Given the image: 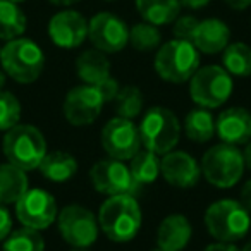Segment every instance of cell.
Masks as SVG:
<instances>
[{
	"instance_id": "6da1fadb",
	"label": "cell",
	"mask_w": 251,
	"mask_h": 251,
	"mask_svg": "<svg viewBox=\"0 0 251 251\" xmlns=\"http://www.w3.org/2000/svg\"><path fill=\"white\" fill-rule=\"evenodd\" d=\"M98 227L114 243L134 239L141 227V208L133 195H115L107 198L98 210Z\"/></svg>"
},
{
	"instance_id": "7a4b0ae2",
	"label": "cell",
	"mask_w": 251,
	"mask_h": 251,
	"mask_svg": "<svg viewBox=\"0 0 251 251\" xmlns=\"http://www.w3.org/2000/svg\"><path fill=\"white\" fill-rule=\"evenodd\" d=\"M2 69L9 77L21 84L35 83L45 67V53L38 43L29 38L9 40L0 53Z\"/></svg>"
},
{
	"instance_id": "3957f363",
	"label": "cell",
	"mask_w": 251,
	"mask_h": 251,
	"mask_svg": "<svg viewBox=\"0 0 251 251\" xmlns=\"http://www.w3.org/2000/svg\"><path fill=\"white\" fill-rule=\"evenodd\" d=\"M7 162L23 171H35L47 155V140L33 124H16L5 131L2 141Z\"/></svg>"
},
{
	"instance_id": "277c9868",
	"label": "cell",
	"mask_w": 251,
	"mask_h": 251,
	"mask_svg": "<svg viewBox=\"0 0 251 251\" xmlns=\"http://www.w3.org/2000/svg\"><path fill=\"white\" fill-rule=\"evenodd\" d=\"M205 227L213 239L236 243L250 232L251 213L236 200H219L206 208Z\"/></svg>"
},
{
	"instance_id": "5b68a950",
	"label": "cell",
	"mask_w": 251,
	"mask_h": 251,
	"mask_svg": "<svg viewBox=\"0 0 251 251\" xmlns=\"http://www.w3.org/2000/svg\"><path fill=\"white\" fill-rule=\"evenodd\" d=\"M153 67L155 73L167 83H186L198 71L200 52L191 42L174 38L158 47Z\"/></svg>"
},
{
	"instance_id": "8992f818",
	"label": "cell",
	"mask_w": 251,
	"mask_h": 251,
	"mask_svg": "<svg viewBox=\"0 0 251 251\" xmlns=\"http://www.w3.org/2000/svg\"><path fill=\"white\" fill-rule=\"evenodd\" d=\"M138 131L145 150L157 155L172 151L181 138V124L177 115L165 107H151L147 110L138 126Z\"/></svg>"
},
{
	"instance_id": "52a82bcc",
	"label": "cell",
	"mask_w": 251,
	"mask_h": 251,
	"mask_svg": "<svg viewBox=\"0 0 251 251\" xmlns=\"http://www.w3.org/2000/svg\"><path fill=\"white\" fill-rule=\"evenodd\" d=\"M201 172L212 186L229 189L241 181L244 174V158L239 147L229 143L213 145L201 158Z\"/></svg>"
},
{
	"instance_id": "ba28073f",
	"label": "cell",
	"mask_w": 251,
	"mask_h": 251,
	"mask_svg": "<svg viewBox=\"0 0 251 251\" xmlns=\"http://www.w3.org/2000/svg\"><path fill=\"white\" fill-rule=\"evenodd\" d=\"M232 76L220 66L198 67L189 79V95L203 108H219L232 95Z\"/></svg>"
},
{
	"instance_id": "9c48e42d",
	"label": "cell",
	"mask_w": 251,
	"mask_h": 251,
	"mask_svg": "<svg viewBox=\"0 0 251 251\" xmlns=\"http://www.w3.org/2000/svg\"><path fill=\"white\" fill-rule=\"evenodd\" d=\"M57 227L69 246L90 248L98 237V219L83 205H67L57 215Z\"/></svg>"
},
{
	"instance_id": "30bf717a",
	"label": "cell",
	"mask_w": 251,
	"mask_h": 251,
	"mask_svg": "<svg viewBox=\"0 0 251 251\" xmlns=\"http://www.w3.org/2000/svg\"><path fill=\"white\" fill-rule=\"evenodd\" d=\"M57 201L49 191L40 188L28 189L16 201V217L25 227L35 230L49 229L57 220Z\"/></svg>"
},
{
	"instance_id": "8fae6325",
	"label": "cell",
	"mask_w": 251,
	"mask_h": 251,
	"mask_svg": "<svg viewBox=\"0 0 251 251\" xmlns=\"http://www.w3.org/2000/svg\"><path fill=\"white\" fill-rule=\"evenodd\" d=\"M101 147L110 158L131 160L141 148L138 126L131 119L114 117L101 129Z\"/></svg>"
},
{
	"instance_id": "7c38bea8",
	"label": "cell",
	"mask_w": 251,
	"mask_h": 251,
	"mask_svg": "<svg viewBox=\"0 0 251 251\" xmlns=\"http://www.w3.org/2000/svg\"><path fill=\"white\" fill-rule=\"evenodd\" d=\"M88 38L97 50L117 53L129 43V28L112 12H98L88 21Z\"/></svg>"
},
{
	"instance_id": "4fadbf2b",
	"label": "cell",
	"mask_w": 251,
	"mask_h": 251,
	"mask_svg": "<svg viewBox=\"0 0 251 251\" xmlns=\"http://www.w3.org/2000/svg\"><path fill=\"white\" fill-rule=\"evenodd\" d=\"M103 103L105 101L97 86H91V84L74 86L67 91L64 98V117L73 126L93 124L101 114Z\"/></svg>"
},
{
	"instance_id": "5bb4252c",
	"label": "cell",
	"mask_w": 251,
	"mask_h": 251,
	"mask_svg": "<svg viewBox=\"0 0 251 251\" xmlns=\"http://www.w3.org/2000/svg\"><path fill=\"white\" fill-rule=\"evenodd\" d=\"M90 179L98 193L108 196L134 195V191L138 189V184L131 176L129 167H126L121 160H115V158L98 160L91 167Z\"/></svg>"
},
{
	"instance_id": "9a60e30c",
	"label": "cell",
	"mask_w": 251,
	"mask_h": 251,
	"mask_svg": "<svg viewBox=\"0 0 251 251\" xmlns=\"http://www.w3.org/2000/svg\"><path fill=\"white\" fill-rule=\"evenodd\" d=\"M49 36L59 49H77L88 38V21L81 12L66 9L53 14L49 21Z\"/></svg>"
},
{
	"instance_id": "2e32d148",
	"label": "cell",
	"mask_w": 251,
	"mask_h": 251,
	"mask_svg": "<svg viewBox=\"0 0 251 251\" xmlns=\"http://www.w3.org/2000/svg\"><path fill=\"white\" fill-rule=\"evenodd\" d=\"M160 174L167 184L179 189H189L198 184L201 167L188 151H169L160 160Z\"/></svg>"
},
{
	"instance_id": "e0dca14e",
	"label": "cell",
	"mask_w": 251,
	"mask_h": 251,
	"mask_svg": "<svg viewBox=\"0 0 251 251\" xmlns=\"http://www.w3.org/2000/svg\"><path fill=\"white\" fill-rule=\"evenodd\" d=\"M215 131L222 143L234 147L251 141V112L244 107H229L217 117Z\"/></svg>"
},
{
	"instance_id": "ac0fdd59",
	"label": "cell",
	"mask_w": 251,
	"mask_h": 251,
	"mask_svg": "<svg viewBox=\"0 0 251 251\" xmlns=\"http://www.w3.org/2000/svg\"><path fill=\"white\" fill-rule=\"evenodd\" d=\"M230 29L222 19L208 18L198 21V26L195 29L191 43L196 47V50L206 55L219 53L229 45Z\"/></svg>"
},
{
	"instance_id": "d6986e66",
	"label": "cell",
	"mask_w": 251,
	"mask_h": 251,
	"mask_svg": "<svg viewBox=\"0 0 251 251\" xmlns=\"http://www.w3.org/2000/svg\"><path fill=\"white\" fill-rule=\"evenodd\" d=\"M193 227L188 217L181 213L167 215L157 230V244L165 251H182L189 244Z\"/></svg>"
},
{
	"instance_id": "ffe728a7",
	"label": "cell",
	"mask_w": 251,
	"mask_h": 251,
	"mask_svg": "<svg viewBox=\"0 0 251 251\" xmlns=\"http://www.w3.org/2000/svg\"><path fill=\"white\" fill-rule=\"evenodd\" d=\"M76 73L84 84L97 86L110 76V60L107 59V53L97 49L84 50L76 60Z\"/></svg>"
},
{
	"instance_id": "44dd1931",
	"label": "cell",
	"mask_w": 251,
	"mask_h": 251,
	"mask_svg": "<svg viewBox=\"0 0 251 251\" xmlns=\"http://www.w3.org/2000/svg\"><path fill=\"white\" fill-rule=\"evenodd\" d=\"M29 189L26 171L14 164H0V205H16L19 198Z\"/></svg>"
},
{
	"instance_id": "7402d4cb",
	"label": "cell",
	"mask_w": 251,
	"mask_h": 251,
	"mask_svg": "<svg viewBox=\"0 0 251 251\" xmlns=\"http://www.w3.org/2000/svg\"><path fill=\"white\" fill-rule=\"evenodd\" d=\"M179 0H136V11L145 23L153 26L172 25L181 16Z\"/></svg>"
},
{
	"instance_id": "603a6c76",
	"label": "cell",
	"mask_w": 251,
	"mask_h": 251,
	"mask_svg": "<svg viewBox=\"0 0 251 251\" xmlns=\"http://www.w3.org/2000/svg\"><path fill=\"white\" fill-rule=\"evenodd\" d=\"M40 172L45 179L52 182H66L74 177L77 172V160L67 151H47L38 165Z\"/></svg>"
},
{
	"instance_id": "cb8c5ba5",
	"label": "cell",
	"mask_w": 251,
	"mask_h": 251,
	"mask_svg": "<svg viewBox=\"0 0 251 251\" xmlns=\"http://www.w3.org/2000/svg\"><path fill=\"white\" fill-rule=\"evenodd\" d=\"M26 16L18 4L0 0V40L19 38L26 31Z\"/></svg>"
},
{
	"instance_id": "d4e9b609",
	"label": "cell",
	"mask_w": 251,
	"mask_h": 251,
	"mask_svg": "<svg viewBox=\"0 0 251 251\" xmlns=\"http://www.w3.org/2000/svg\"><path fill=\"white\" fill-rule=\"evenodd\" d=\"M222 64L230 76L248 77L251 74V47L243 42L229 43L222 50Z\"/></svg>"
},
{
	"instance_id": "484cf974",
	"label": "cell",
	"mask_w": 251,
	"mask_h": 251,
	"mask_svg": "<svg viewBox=\"0 0 251 251\" xmlns=\"http://www.w3.org/2000/svg\"><path fill=\"white\" fill-rule=\"evenodd\" d=\"M184 133L191 141L206 143L215 134V121L208 108H195L184 119Z\"/></svg>"
},
{
	"instance_id": "4316f807",
	"label": "cell",
	"mask_w": 251,
	"mask_h": 251,
	"mask_svg": "<svg viewBox=\"0 0 251 251\" xmlns=\"http://www.w3.org/2000/svg\"><path fill=\"white\" fill-rule=\"evenodd\" d=\"M129 171L138 186L151 184L160 176V158L153 151L140 150L131 158Z\"/></svg>"
},
{
	"instance_id": "83f0119b",
	"label": "cell",
	"mask_w": 251,
	"mask_h": 251,
	"mask_svg": "<svg viewBox=\"0 0 251 251\" xmlns=\"http://www.w3.org/2000/svg\"><path fill=\"white\" fill-rule=\"evenodd\" d=\"M2 251H45V241L40 230L21 227L5 237Z\"/></svg>"
},
{
	"instance_id": "f1b7e54d",
	"label": "cell",
	"mask_w": 251,
	"mask_h": 251,
	"mask_svg": "<svg viewBox=\"0 0 251 251\" xmlns=\"http://www.w3.org/2000/svg\"><path fill=\"white\" fill-rule=\"evenodd\" d=\"M114 108L119 117L133 121L143 110V93H141V90L138 86L121 88L117 97L114 98Z\"/></svg>"
},
{
	"instance_id": "f546056e",
	"label": "cell",
	"mask_w": 251,
	"mask_h": 251,
	"mask_svg": "<svg viewBox=\"0 0 251 251\" xmlns=\"http://www.w3.org/2000/svg\"><path fill=\"white\" fill-rule=\"evenodd\" d=\"M129 43L138 52H153L162 45V33L150 23H138L129 29Z\"/></svg>"
},
{
	"instance_id": "4dcf8cb0",
	"label": "cell",
	"mask_w": 251,
	"mask_h": 251,
	"mask_svg": "<svg viewBox=\"0 0 251 251\" xmlns=\"http://www.w3.org/2000/svg\"><path fill=\"white\" fill-rule=\"evenodd\" d=\"M21 119V103L11 91L0 90V131H9L19 124Z\"/></svg>"
},
{
	"instance_id": "1f68e13d",
	"label": "cell",
	"mask_w": 251,
	"mask_h": 251,
	"mask_svg": "<svg viewBox=\"0 0 251 251\" xmlns=\"http://www.w3.org/2000/svg\"><path fill=\"white\" fill-rule=\"evenodd\" d=\"M196 26H198V19L195 16H179L174 21V28H172L174 38L191 42Z\"/></svg>"
},
{
	"instance_id": "d6a6232c",
	"label": "cell",
	"mask_w": 251,
	"mask_h": 251,
	"mask_svg": "<svg viewBox=\"0 0 251 251\" xmlns=\"http://www.w3.org/2000/svg\"><path fill=\"white\" fill-rule=\"evenodd\" d=\"M98 91H100L101 98H103V101L107 103V101H114V98L117 97L119 90H121V86H119V81L114 79L112 76H108L105 81H101L100 84H97Z\"/></svg>"
},
{
	"instance_id": "836d02e7",
	"label": "cell",
	"mask_w": 251,
	"mask_h": 251,
	"mask_svg": "<svg viewBox=\"0 0 251 251\" xmlns=\"http://www.w3.org/2000/svg\"><path fill=\"white\" fill-rule=\"evenodd\" d=\"M12 232V215L5 205H0V243Z\"/></svg>"
},
{
	"instance_id": "e575fe53",
	"label": "cell",
	"mask_w": 251,
	"mask_h": 251,
	"mask_svg": "<svg viewBox=\"0 0 251 251\" xmlns=\"http://www.w3.org/2000/svg\"><path fill=\"white\" fill-rule=\"evenodd\" d=\"M239 203L251 213V179L246 181V184L241 188V200Z\"/></svg>"
},
{
	"instance_id": "d590c367",
	"label": "cell",
	"mask_w": 251,
	"mask_h": 251,
	"mask_svg": "<svg viewBox=\"0 0 251 251\" xmlns=\"http://www.w3.org/2000/svg\"><path fill=\"white\" fill-rule=\"evenodd\" d=\"M212 0H179L181 7H186L189 11H198V9H205Z\"/></svg>"
},
{
	"instance_id": "8d00e7d4",
	"label": "cell",
	"mask_w": 251,
	"mask_h": 251,
	"mask_svg": "<svg viewBox=\"0 0 251 251\" xmlns=\"http://www.w3.org/2000/svg\"><path fill=\"white\" fill-rule=\"evenodd\" d=\"M203 251H239V250L234 246V243H220V241H217L213 244H208Z\"/></svg>"
},
{
	"instance_id": "74e56055",
	"label": "cell",
	"mask_w": 251,
	"mask_h": 251,
	"mask_svg": "<svg viewBox=\"0 0 251 251\" xmlns=\"http://www.w3.org/2000/svg\"><path fill=\"white\" fill-rule=\"evenodd\" d=\"M224 4L232 11H244L251 5V0H224Z\"/></svg>"
},
{
	"instance_id": "f35d334b",
	"label": "cell",
	"mask_w": 251,
	"mask_h": 251,
	"mask_svg": "<svg viewBox=\"0 0 251 251\" xmlns=\"http://www.w3.org/2000/svg\"><path fill=\"white\" fill-rule=\"evenodd\" d=\"M243 158H244V167H248L251 171V141L246 143V148L243 151Z\"/></svg>"
},
{
	"instance_id": "ab89813d",
	"label": "cell",
	"mask_w": 251,
	"mask_h": 251,
	"mask_svg": "<svg viewBox=\"0 0 251 251\" xmlns=\"http://www.w3.org/2000/svg\"><path fill=\"white\" fill-rule=\"evenodd\" d=\"M49 2L53 5H60V7H69V5L77 4V2H81V0H49Z\"/></svg>"
},
{
	"instance_id": "60d3db41",
	"label": "cell",
	"mask_w": 251,
	"mask_h": 251,
	"mask_svg": "<svg viewBox=\"0 0 251 251\" xmlns=\"http://www.w3.org/2000/svg\"><path fill=\"white\" fill-rule=\"evenodd\" d=\"M5 83H7V74L4 73V69H0V90H4Z\"/></svg>"
},
{
	"instance_id": "b9f144b4",
	"label": "cell",
	"mask_w": 251,
	"mask_h": 251,
	"mask_svg": "<svg viewBox=\"0 0 251 251\" xmlns=\"http://www.w3.org/2000/svg\"><path fill=\"white\" fill-rule=\"evenodd\" d=\"M71 251H90V248H74V246H71Z\"/></svg>"
},
{
	"instance_id": "7bdbcfd3",
	"label": "cell",
	"mask_w": 251,
	"mask_h": 251,
	"mask_svg": "<svg viewBox=\"0 0 251 251\" xmlns=\"http://www.w3.org/2000/svg\"><path fill=\"white\" fill-rule=\"evenodd\" d=\"M241 251H251V241H248V243L244 244V248Z\"/></svg>"
},
{
	"instance_id": "ee69618b",
	"label": "cell",
	"mask_w": 251,
	"mask_h": 251,
	"mask_svg": "<svg viewBox=\"0 0 251 251\" xmlns=\"http://www.w3.org/2000/svg\"><path fill=\"white\" fill-rule=\"evenodd\" d=\"M150 251H165V250H162L160 246H157V248H153V250H150Z\"/></svg>"
},
{
	"instance_id": "f6af8a7d",
	"label": "cell",
	"mask_w": 251,
	"mask_h": 251,
	"mask_svg": "<svg viewBox=\"0 0 251 251\" xmlns=\"http://www.w3.org/2000/svg\"><path fill=\"white\" fill-rule=\"evenodd\" d=\"M9 2H14V4H19V2H25V0H9Z\"/></svg>"
},
{
	"instance_id": "bcb514c9",
	"label": "cell",
	"mask_w": 251,
	"mask_h": 251,
	"mask_svg": "<svg viewBox=\"0 0 251 251\" xmlns=\"http://www.w3.org/2000/svg\"><path fill=\"white\" fill-rule=\"evenodd\" d=\"M0 53H2V47H0Z\"/></svg>"
},
{
	"instance_id": "7dc6e473",
	"label": "cell",
	"mask_w": 251,
	"mask_h": 251,
	"mask_svg": "<svg viewBox=\"0 0 251 251\" xmlns=\"http://www.w3.org/2000/svg\"><path fill=\"white\" fill-rule=\"evenodd\" d=\"M107 2H114V0H107Z\"/></svg>"
}]
</instances>
